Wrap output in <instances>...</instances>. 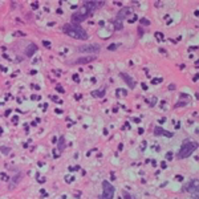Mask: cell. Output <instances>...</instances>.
<instances>
[{
	"label": "cell",
	"mask_w": 199,
	"mask_h": 199,
	"mask_svg": "<svg viewBox=\"0 0 199 199\" xmlns=\"http://www.w3.org/2000/svg\"><path fill=\"white\" fill-rule=\"evenodd\" d=\"M117 48H118V45H117V44H112V45H109V46H108V49H109V51H114V49H117Z\"/></svg>",
	"instance_id": "cell-9"
},
{
	"label": "cell",
	"mask_w": 199,
	"mask_h": 199,
	"mask_svg": "<svg viewBox=\"0 0 199 199\" xmlns=\"http://www.w3.org/2000/svg\"><path fill=\"white\" fill-rule=\"evenodd\" d=\"M36 51H37V45H36V44H29L27 48H25V56L32 57L36 53Z\"/></svg>",
	"instance_id": "cell-6"
},
{
	"label": "cell",
	"mask_w": 199,
	"mask_h": 199,
	"mask_svg": "<svg viewBox=\"0 0 199 199\" xmlns=\"http://www.w3.org/2000/svg\"><path fill=\"white\" fill-rule=\"evenodd\" d=\"M166 158H167V159H171V158H172V154H171V153H167V154H166Z\"/></svg>",
	"instance_id": "cell-11"
},
{
	"label": "cell",
	"mask_w": 199,
	"mask_h": 199,
	"mask_svg": "<svg viewBox=\"0 0 199 199\" xmlns=\"http://www.w3.org/2000/svg\"><path fill=\"white\" fill-rule=\"evenodd\" d=\"M121 77L124 78L125 81H126V84L129 85L130 89H134V88H135V82H134V80H133V78L130 77L129 75H126V73H121Z\"/></svg>",
	"instance_id": "cell-7"
},
{
	"label": "cell",
	"mask_w": 199,
	"mask_h": 199,
	"mask_svg": "<svg viewBox=\"0 0 199 199\" xmlns=\"http://www.w3.org/2000/svg\"><path fill=\"white\" fill-rule=\"evenodd\" d=\"M114 197V186L110 182H102V194L100 195V199H113Z\"/></svg>",
	"instance_id": "cell-3"
},
{
	"label": "cell",
	"mask_w": 199,
	"mask_h": 199,
	"mask_svg": "<svg viewBox=\"0 0 199 199\" xmlns=\"http://www.w3.org/2000/svg\"><path fill=\"white\" fill-rule=\"evenodd\" d=\"M101 51V45L100 44H85L78 46V52L81 53H92V56H96Z\"/></svg>",
	"instance_id": "cell-4"
},
{
	"label": "cell",
	"mask_w": 199,
	"mask_h": 199,
	"mask_svg": "<svg viewBox=\"0 0 199 199\" xmlns=\"http://www.w3.org/2000/svg\"><path fill=\"white\" fill-rule=\"evenodd\" d=\"M124 197H125V199H132V197H130L126 191H124Z\"/></svg>",
	"instance_id": "cell-10"
},
{
	"label": "cell",
	"mask_w": 199,
	"mask_h": 199,
	"mask_svg": "<svg viewBox=\"0 0 199 199\" xmlns=\"http://www.w3.org/2000/svg\"><path fill=\"white\" fill-rule=\"evenodd\" d=\"M195 149H197V143L186 139V141H183V143L181 146L179 151H178L177 157L179 159H185V158H187V157H190L194 151H195Z\"/></svg>",
	"instance_id": "cell-2"
},
{
	"label": "cell",
	"mask_w": 199,
	"mask_h": 199,
	"mask_svg": "<svg viewBox=\"0 0 199 199\" xmlns=\"http://www.w3.org/2000/svg\"><path fill=\"white\" fill-rule=\"evenodd\" d=\"M62 31H64L66 35H69L70 37L80 39V40H86L88 39V33L85 32V29H84L81 25L68 23L65 25H62Z\"/></svg>",
	"instance_id": "cell-1"
},
{
	"label": "cell",
	"mask_w": 199,
	"mask_h": 199,
	"mask_svg": "<svg viewBox=\"0 0 199 199\" xmlns=\"http://www.w3.org/2000/svg\"><path fill=\"white\" fill-rule=\"evenodd\" d=\"M154 133H155V135H159V134H163L165 137H169V138H171L172 135H174V133H170V132H166V130H163L162 128H159V126H157L155 129H154Z\"/></svg>",
	"instance_id": "cell-8"
},
{
	"label": "cell",
	"mask_w": 199,
	"mask_h": 199,
	"mask_svg": "<svg viewBox=\"0 0 199 199\" xmlns=\"http://www.w3.org/2000/svg\"><path fill=\"white\" fill-rule=\"evenodd\" d=\"M96 60V56H85V57H81V59H77L73 62H69V65H82V64H89Z\"/></svg>",
	"instance_id": "cell-5"
}]
</instances>
